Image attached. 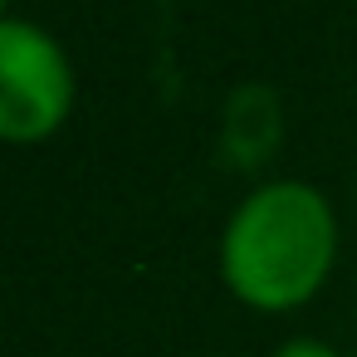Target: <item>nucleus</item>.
Masks as SVG:
<instances>
[{"label":"nucleus","instance_id":"obj_1","mask_svg":"<svg viewBox=\"0 0 357 357\" xmlns=\"http://www.w3.org/2000/svg\"><path fill=\"white\" fill-rule=\"evenodd\" d=\"M333 250L337 225L328 201L303 181H269L235 206L220 235V269L250 308L284 313L323 284Z\"/></svg>","mask_w":357,"mask_h":357},{"label":"nucleus","instance_id":"obj_2","mask_svg":"<svg viewBox=\"0 0 357 357\" xmlns=\"http://www.w3.org/2000/svg\"><path fill=\"white\" fill-rule=\"evenodd\" d=\"M74 108V69L59 40L30 20H0V137H50Z\"/></svg>","mask_w":357,"mask_h":357},{"label":"nucleus","instance_id":"obj_3","mask_svg":"<svg viewBox=\"0 0 357 357\" xmlns=\"http://www.w3.org/2000/svg\"><path fill=\"white\" fill-rule=\"evenodd\" d=\"M274 357H337L328 342H313V337H294V342H284Z\"/></svg>","mask_w":357,"mask_h":357},{"label":"nucleus","instance_id":"obj_4","mask_svg":"<svg viewBox=\"0 0 357 357\" xmlns=\"http://www.w3.org/2000/svg\"><path fill=\"white\" fill-rule=\"evenodd\" d=\"M0 10H6V0H0Z\"/></svg>","mask_w":357,"mask_h":357}]
</instances>
